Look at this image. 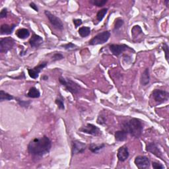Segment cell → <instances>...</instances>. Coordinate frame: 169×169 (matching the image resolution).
<instances>
[{
    "instance_id": "6da1fadb",
    "label": "cell",
    "mask_w": 169,
    "mask_h": 169,
    "mask_svg": "<svg viewBox=\"0 0 169 169\" xmlns=\"http://www.w3.org/2000/svg\"><path fill=\"white\" fill-rule=\"evenodd\" d=\"M52 147L50 139L47 136L40 138H34L28 145V151L32 155L35 157H42L48 153Z\"/></svg>"
},
{
    "instance_id": "7a4b0ae2",
    "label": "cell",
    "mask_w": 169,
    "mask_h": 169,
    "mask_svg": "<svg viewBox=\"0 0 169 169\" xmlns=\"http://www.w3.org/2000/svg\"><path fill=\"white\" fill-rule=\"evenodd\" d=\"M123 130L130 134L131 135L138 138L142 134L143 125L139 120L132 118L124 124Z\"/></svg>"
},
{
    "instance_id": "3957f363",
    "label": "cell",
    "mask_w": 169,
    "mask_h": 169,
    "mask_svg": "<svg viewBox=\"0 0 169 169\" xmlns=\"http://www.w3.org/2000/svg\"><path fill=\"white\" fill-rule=\"evenodd\" d=\"M59 81L62 85L64 86L67 91L72 94H77L80 90V86L70 79L60 77Z\"/></svg>"
},
{
    "instance_id": "277c9868",
    "label": "cell",
    "mask_w": 169,
    "mask_h": 169,
    "mask_svg": "<svg viewBox=\"0 0 169 169\" xmlns=\"http://www.w3.org/2000/svg\"><path fill=\"white\" fill-rule=\"evenodd\" d=\"M110 36V33L109 31H104L103 33H100L98 34L97 36H95L93 39H92L89 41V44L93 46L103 44L108 41Z\"/></svg>"
},
{
    "instance_id": "5b68a950",
    "label": "cell",
    "mask_w": 169,
    "mask_h": 169,
    "mask_svg": "<svg viewBox=\"0 0 169 169\" xmlns=\"http://www.w3.org/2000/svg\"><path fill=\"white\" fill-rule=\"evenodd\" d=\"M153 98L156 102L159 104L167 102L169 98V94L165 91L160 89H155L152 93Z\"/></svg>"
},
{
    "instance_id": "8992f818",
    "label": "cell",
    "mask_w": 169,
    "mask_h": 169,
    "mask_svg": "<svg viewBox=\"0 0 169 169\" xmlns=\"http://www.w3.org/2000/svg\"><path fill=\"white\" fill-rule=\"evenodd\" d=\"M14 45L15 40L12 38L11 37L2 38L0 40V52L2 53H7L13 48Z\"/></svg>"
},
{
    "instance_id": "52a82bcc",
    "label": "cell",
    "mask_w": 169,
    "mask_h": 169,
    "mask_svg": "<svg viewBox=\"0 0 169 169\" xmlns=\"http://www.w3.org/2000/svg\"><path fill=\"white\" fill-rule=\"evenodd\" d=\"M46 17L48 19L50 23L57 30H62L63 29V25L60 18L57 17L54 15L52 14L48 11H45L44 12Z\"/></svg>"
},
{
    "instance_id": "ba28073f",
    "label": "cell",
    "mask_w": 169,
    "mask_h": 169,
    "mask_svg": "<svg viewBox=\"0 0 169 169\" xmlns=\"http://www.w3.org/2000/svg\"><path fill=\"white\" fill-rule=\"evenodd\" d=\"M134 162L139 169H146L150 167V161L146 156H137L135 158Z\"/></svg>"
},
{
    "instance_id": "9c48e42d",
    "label": "cell",
    "mask_w": 169,
    "mask_h": 169,
    "mask_svg": "<svg viewBox=\"0 0 169 169\" xmlns=\"http://www.w3.org/2000/svg\"><path fill=\"white\" fill-rule=\"evenodd\" d=\"M79 130L81 131L82 132H84V133L92 135H98L101 134V131H100L98 127L91 124H87L85 126L83 127Z\"/></svg>"
},
{
    "instance_id": "30bf717a",
    "label": "cell",
    "mask_w": 169,
    "mask_h": 169,
    "mask_svg": "<svg viewBox=\"0 0 169 169\" xmlns=\"http://www.w3.org/2000/svg\"><path fill=\"white\" fill-rule=\"evenodd\" d=\"M87 145L83 142L79 141H74L72 145V155H77L79 153H82L84 151Z\"/></svg>"
},
{
    "instance_id": "8fae6325",
    "label": "cell",
    "mask_w": 169,
    "mask_h": 169,
    "mask_svg": "<svg viewBox=\"0 0 169 169\" xmlns=\"http://www.w3.org/2000/svg\"><path fill=\"white\" fill-rule=\"evenodd\" d=\"M46 66L47 62H42L40 63L39 66L34 67L33 69H29V70H28L29 76L33 79L38 78L39 73L43 70V68H44Z\"/></svg>"
},
{
    "instance_id": "7c38bea8",
    "label": "cell",
    "mask_w": 169,
    "mask_h": 169,
    "mask_svg": "<svg viewBox=\"0 0 169 169\" xmlns=\"http://www.w3.org/2000/svg\"><path fill=\"white\" fill-rule=\"evenodd\" d=\"M129 47L126 44H111L110 46V50L114 56H118L121 53H123Z\"/></svg>"
},
{
    "instance_id": "4fadbf2b",
    "label": "cell",
    "mask_w": 169,
    "mask_h": 169,
    "mask_svg": "<svg viewBox=\"0 0 169 169\" xmlns=\"http://www.w3.org/2000/svg\"><path fill=\"white\" fill-rule=\"evenodd\" d=\"M146 149L148 152H150L152 154L155 155L156 157L161 158V159H163L162 153L161 151L159 148L158 147L157 145L155 144V143H149V144H148L146 147Z\"/></svg>"
},
{
    "instance_id": "5bb4252c",
    "label": "cell",
    "mask_w": 169,
    "mask_h": 169,
    "mask_svg": "<svg viewBox=\"0 0 169 169\" xmlns=\"http://www.w3.org/2000/svg\"><path fill=\"white\" fill-rule=\"evenodd\" d=\"M129 155L130 154H129V151H128V147L125 145L121 146L118 150L117 157L120 161L124 162L126 160L128 159L129 157Z\"/></svg>"
},
{
    "instance_id": "9a60e30c",
    "label": "cell",
    "mask_w": 169,
    "mask_h": 169,
    "mask_svg": "<svg viewBox=\"0 0 169 169\" xmlns=\"http://www.w3.org/2000/svg\"><path fill=\"white\" fill-rule=\"evenodd\" d=\"M42 42L43 39L37 34H33L29 40V44L33 48H38L42 44Z\"/></svg>"
},
{
    "instance_id": "2e32d148",
    "label": "cell",
    "mask_w": 169,
    "mask_h": 169,
    "mask_svg": "<svg viewBox=\"0 0 169 169\" xmlns=\"http://www.w3.org/2000/svg\"><path fill=\"white\" fill-rule=\"evenodd\" d=\"M149 81H150L149 70L148 68H146L145 71L141 74V76L140 78V83L142 85L145 86L149 83Z\"/></svg>"
},
{
    "instance_id": "e0dca14e",
    "label": "cell",
    "mask_w": 169,
    "mask_h": 169,
    "mask_svg": "<svg viewBox=\"0 0 169 169\" xmlns=\"http://www.w3.org/2000/svg\"><path fill=\"white\" fill-rule=\"evenodd\" d=\"M15 27V25H9L7 24H3L1 26V34L3 35V34H11L14 30Z\"/></svg>"
},
{
    "instance_id": "ac0fdd59",
    "label": "cell",
    "mask_w": 169,
    "mask_h": 169,
    "mask_svg": "<svg viewBox=\"0 0 169 169\" xmlns=\"http://www.w3.org/2000/svg\"><path fill=\"white\" fill-rule=\"evenodd\" d=\"M128 134V132L124 130L117 131L115 133V139L118 141H124L127 139Z\"/></svg>"
},
{
    "instance_id": "d6986e66",
    "label": "cell",
    "mask_w": 169,
    "mask_h": 169,
    "mask_svg": "<svg viewBox=\"0 0 169 169\" xmlns=\"http://www.w3.org/2000/svg\"><path fill=\"white\" fill-rule=\"evenodd\" d=\"M15 34L20 39H25L30 36V32L26 29H20L16 31Z\"/></svg>"
},
{
    "instance_id": "ffe728a7",
    "label": "cell",
    "mask_w": 169,
    "mask_h": 169,
    "mask_svg": "<svg viewBox=\"0 0 169 169\" xmlns=\"http://www.w3.org/2000/svg\"><path fill=\"white\" fill-rule=\"evenodd\" d=\"M142 34H143V32L140 26L138 25L134 26V28L131 30V35L132 37H133L134 40L135 41V39H137V38H141Z\"/></svg>"
},
{
    "instance_id": "44dd1931",
    "label": "cell",
    "mask_w": 169,
    "mask_h": 169,
    "mask_svg": "<svg viewBox=\"0 0 169 169\" xmlns=\"http://www.w3.org/2000/svg\"><path fill=\"white\" fill-rule=\"evenodd\" d=\"M105 145L104 144H91L89 145V149L91 152L94 153H98L100 151H101L103 148H104Z\"/></svg>"
},
{
    "instance_id": "7402d4cb",
    "label": "cell",
    "mask_w": 169,
    "mask_h": 169,
    "mask_svg": "<svg viewBox=\"0 0 169 169\" xmlns=\"http://www.w3.org/2000/svg\"><path fill=\"white\" fill-rule=\"evenodd\" d=\"M26 95H27L28 97L36 98L40 97V93L39 89H37L35 87H32L30 89L29 91L28 92V93Z\"/></svg>"
},
{
    "instance_id": "603a6c76",
    "label": "cell",
    "mask_w": 169,
    "mask_h": 169,
    "mask_svg": "<svg viewBox=\"0 0 169 169\" xmlns=\"http://www.w3.org/2000/svg\"><path fill=\"white\" fill-rule=\"evenodd\" d=\"M78 33L81 37L84 38V37L88 36L91 33V29L88 26H83L79 29Z\"/></svg>"
},
{
    "instance_id": "cb8c5ba5",
    "label": "cell",
    "mask_w": 169,
    "mask_h": 169,
    "mask_svg": "<svg viewBox=\"0 0 169 169\" xmlns=\"http://www.w3.org/2000/svg\"><path fill=\"white\" fill-rule=\"evenodd\" d=\"M14 98V97L12 96V95H11L9 94H8L7 93L3 91V90H2L1 91H0V101L3 102L4 100H13Z\"/></svg>"
},
{
    "instance_id": "d4e9b609",
    "label": "cell",
    "mask_w": 169,
    "mask_h": 169,
    "mask_svg": "<svg viewBox=\"0 0 169 169\" xmlns=\"http://www.w3.org/2000/svg\"><path fill=\"white\" fill-rule=\"evenodd\" d=\"M107 11H108V9L107 8H104L101 10H100L97 13V19L98 21H101L103 18L104 17L105 15L107 13Z\"/></svg>"
},
{
    "instance_id": "484cf974",
    "label": "cell",
    "mask_w": 169,
    "mask_h": 169,
    "mask_svg": "<svg viewBox=\"0 0 169 169\" xmlns=\"http://www.w3.org/2000/svg\"><path fill=\"white\" fill-rule=\"evenodd\" d=\"M90 2L97 7H103L107 3V0H91Z\"/></svg>"
},
{
    "instance_id": "4316f807",
    "label": "cell",
    "mask_w": 169,
    "mask_h": 169,
    "mask_svg": "<svg viewBox=\"0 0 169 169\" xmlns=\"http://www.w3.org/2000/svg\"><path fill=\"white\" fill-rule=\"evenodd\" d=\"M56 104L57 105L58 108L61 110H64L65 107H64V103H63V100L61 98H57L56 99L55 101Z\"/></svg>"
},
{
    "instance_id": "83f0119b",
    "label": "cell",
    "mask_w": 169,
    "mask_h": 169,
    "mask_svg": "<svg viewBox=\"0 0 169 169\" xmlns=\"http://www.w3.org/2000/svg\"><path fill=\"white\" fill-rule=\"evenodd\" d=\"M124 25V21L121 19H117L116 20V23H115V26H114V30H118L120 29L122 25Z\"/></svg>"
},
{
    "instance_id": "f1b7e54d",
    "label": "cell",
    "mask_w": 169,
    "mask_h": 169,
    "mask_svg": "<svg viewBox=\"0 0 169 169\" xmlns=\"http://www.w3.org/2000/svg\"><path fill=\"white\" fill-rule=\"evenodd\" d=\"M62 46L64 47V48L67 50H73L76 49V48H77V46L75 44L71 43V42H70V43H68L65 45H63Z\"/></svg>"
},
{
    "instance_id": "f546056e",
    "label": "cell",
    "mask_w": 169,
    "mask_h": 169,
    "mask_svg": "<svg viewBox=\"0 0 169 169\" xmlns=\"http://www.w3.org/2000/svg\"><path fill=\"white\" fill-rule=\"evenodd\" d=\"M162 50H164V52H165V57H166L167 60L168 61V53H169V52H168V46L166 43L163 44Z\"/></svg>"
},
{
    "instance_id": "4dcf8cb0",
    "label": "cell",
    "mask_w": 169,
    "mask_h": 169,
    "mask_svg": "<svg viewBox=\"0 0 169 169\" xmlns=\"http://www.w3.org/2000/svg\"><path fill=\"white\" fill-rule=\"evenodd\" d=\"M63 56L60 54V53H56V54H55L54 56H53L52 57V60L53 61H57V60H60L62 59H63Z\"/></svg>"
},
{
    "instance_id": "1f68e13d",
    "label": "cell",
    "mask_w": 169,
    "mask_h": 169,
    "mask_svg": "<svg viewBox=\"0 0 169 169\" xmlns=\"http://www.w3.org/2000/svg\"><path fill=\"white\" fill-rule=\"evenodd\" d=\"M152 166L153 167L155 168V169H162V168H165V167H164L163 165H162L161 164L158 163V162H152Z\"/></svg>"
},
{
    "instance_id": "d6a6232c",
    "label": "cell",
    "mask_w": 169,
    "mask_h": 169,
    "mask_svg": "<svg viewBox=\"0 0 169 169\" xmlns=\"http://www.w3.org/2000/svg\"><path fill=\"white\" fill-rule=\"evenodd\" d=\"M7 15V9L6 8H3L2 11H1V13H0V17H1L2 19L3 18H5L6 17Z\"/></svg>"
},
{
    "instance_id": "836d02e7",
    "label": "cell",
    "mask_w": 169,
    "mask_h": 169,
    "mask_svg": "<svg viewBox=\"0 0 169 169\" xmlns=\"http://www.w3.org/2000/svg\"><path fill=\"white\" fill-rule=\"evenodd\" d=\"M19 104L21 106V107H27L28 106H29L30 102H26V101H23V100H17Z\"/></svg>"
},
{
    "instance_id": "e575fe53",
    "label": "cell",
    "mask_w": 169,
    "mask_h": 169,
    "mask_svg": "<svg viewBox=\"0 0 169 169\" xmlns=\"http://www.w3.org/2000/svg\"><path fill=\"white\" fill-rule=\"evenodd\" d=\"M73 23H74V25H75V28H77L78 26L82 25V21H81V19H74Z\"/></svg>"
},
{
    "instance_id": "d590c367",
    "label": "cell",
    "mask_w": 169,
    "mask_h": 169,
    "mask_svg": "<svg viewBox=\"0 0 169 169\" xmlns=\"http://www.w3.org/2000/svg\"><path fill=\"white\" fill-rule=\"evenodd\" d=\"M30 7H32L33 9H34L36 11H37V12L39 11V8L37 7V5L34 3H33V2L30 3Z\"/></svg>"
},
{
    "instance_id": "8d00e7d4",
    "label": "cell",
    "mask_w": 169,
    "mask_h": 169,
    "mask_svg": "<svg viewBox=\"0 0 169 169\" xmlns=\"http://www.w3.org/2000/svg\"><path fill=\"white\" fill-rule=\"evenodd\" d=\"M105 122V120L103 119V116H99L97 120V123L99 124H103Z\"/></svg>"
},
{
    "instance_id": "74e56055",
    "label": "cell",
    "mask_w": 169,
    "mask_h": 169,
    "mask_svg": "<svg viewBox=\"0 0 169 169\" xmlns=\"http://www.w3.org/2000/svg\"><path fill=\"white\" fill-rule=\"evenodd\" d=\"M165 3H166V5H167V7H168V3H169V1H168V0H167V1H166V2H165Z\"/></svg>"
},
{
    "instance_id": "f35d334b",
    "label": "cell",
    "mask_w": 169,
    "mask_h": 169,
    "mask_svg": "<svg viewBox=\"0 0 169 169\" xmlns=\"http://www.w3.org/2000/svg\"><path fill=\"white\" fill-rule=\"evenodd\" d=\"M48 77H46V76H44V77H43V79H44V80H47V79H48Z\"/></svg>"
}]
</instances>
